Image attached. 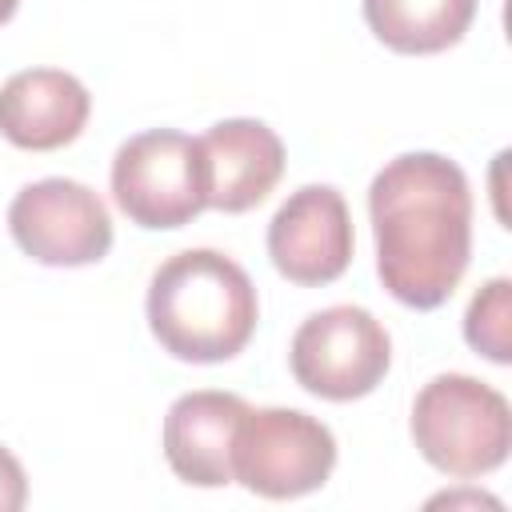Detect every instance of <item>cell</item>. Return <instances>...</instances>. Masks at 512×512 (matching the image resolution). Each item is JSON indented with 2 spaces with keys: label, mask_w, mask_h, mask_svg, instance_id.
Segmentation results:
<instances>
[{
  "label": "cell",
  "mask_w": 512,
  "mask_h": 512,
  "mask_svg": "<svg viewBox=\"0 0 512 512\" xmlns=\"http://www.w3.org/2000/svg\"><path fill=\"white\" fill-rule=\"evenodd\" d=\"M16 8H20V0H0V24H4V20H12V16H16Z\"/></svg>",
  "instance_id": "cell-15"
},
{
  "label": "cell",
  "mask_w": 512,
  "mask_h": 512,
  "mask_svg": "<svg viewBox=\"0 0 512 512\" xmlns=\"http://www.w3.org/2000/svg\"><path fill=\"white\" fill-rule=\"evenodd\" d=\"M112 200L148 232L192 224L208 208V160L200 140L176 128L128 136L112 156Z\"/></svg>",
  "instance_id": "cell-4"
},
{
  "label": "cell",
  "mask_w": 512,
  "mask_h": 512,
  "mask_svg": "<svg viewBox=\"0 0 512 512\" xmlns=\"http://www.w3.org/2000/svg\"><path fill=\"white\" fill-rule=\"evenodd\" d=\"M476 0H364V24L400 56H432L464 40Z\"/></svg>",
  "instance_id": "cell-12"
},
{
  "label": "cell",
  "mask_w": 512,
  "mask_h": 512,
  "mask_svg": "<svg viewBox=\"0 0 512 512\" xmlns=\"http://www.w3.org/2000/svg\"><path fill=\"white\" fill-rule=\"evenodd\" d=\"M92 112L88 88L64 68H24L0 84V136L24 152L72 144Z\"/></svg>",
  "instance_id": "cell-9"
},
{
  "label": "cell",
  "mask_w": 512,
  "mask_h": 512,
  "mask_svg": "<svg viewBox=\"0 0 512 512\" xmlns=\"http://www.w3.org/2000/svg\"><path fill=\"white\" fill-rule=\"evenodd\" d=\"M356 248L352 212L332 184L296 188L268 224V256L272 268L300 284L320 288L348 272Z\"/></svg>",
  "instance_id": "cell-8"
},
{
  "label": "cell",
  "mask_w": 512,
  "mask_h": 512,
  "mask_svg": "<svg viewBox=\"0 0 512 512\" xmlns=\"http://www.w3.org/2000/svg\"><path fill=\"white\" fill-rule=\"evenodd\" d=\"M244 408L248 404L236 392L216 388L184 392L180 400H172L160 432L168 468L196 488L232 484V440Z\"/></svg>",
  "instance_id": "cell-10"
},
{
  "label": "cell",
  "mask_w": 512,
  "mask_h": 512,
  "mask_svg": "<svg viewBox=\"0 0 512 512\" xmlns=\"http://www.w3.org/2000/svg\"><path fill=\"white\" fill-rule=\"evenodd\" d=\"M28 500V480L20 460L0 444V512H20Z\"/></svg>",
  "instance_id": "cell-14"
},
{
  "label": "cell",
  "mask_w": 512,
  "mask_h": 512,
  "mask_svg": "<svg viewBox=\"0 0 512 512\" xmlns=\"http://www.w3.org/2000/svg\"><path fill=\"white\" fill-rule=\"evenodd\" d=\"M464 340L492 364H512V280L492 276L464 312Z\"/></svg>",
  "instance_id": "cell-13"
},
{
  "label": "cell",
  "mask_w": 512,
  "mask_h": 512,
  "mask_svg": "<svg viewBox=\"0 0 512 512\" xmlns=\"http://www.w3.org/2000/svg\"><path fill=\"white\" fill-rule=\"evenodd\" d=\"M388 364V328L356 304H332L324 312H312L288 344V368L296 384L332 404L376 392V384L388 376Z\"/></svg>",
  "instance_id": "cell-6"
},
{
  "label": "cell",
  "mask_w": 512,
  "mask_h": 512,
  "mask_svg": "<svg viewBox=\"0 0 512 512\" xmlns=\"http://www.w3.org/2000/svg\"><path fill=\"white\" fill-rule=\"evenodd\" d=\"M336 468V436L300 408H244L232 440V480L264 500H296Z\"/></svg>",
  "instance_id": "cell-5"
},
{
  "label": "cell",
  "mask_w": 512,
  "mask_h": 512,
  "mask_svg": "<svg viewBox=\"0 0 512 512\" xmlns=\"http://www.w3.org/2000/svg\"><path fill=\"white\" fill-rule=\"evenodd\" d=\"M412 440L436 472L476 480L508 460L512 408L492 384L468 372H440L416 392Z\"/></svg>",
  "instance_id": "cell-3"
},
{
  "label": "cell",
  "mask_w": 512,
  "mask_h": 512,
  "mask_svg": "<svg viewBox=\"0 0 512 512\" xmlns=\"http://www.w3.org/2000/svg\"><path fill=\"white\" fill-rule=\"evenodd\" d=\"M376 276L408 308H440L468 272L472 188L456 160L404 152L368 184Z\"/></svg>",
  "instance_id": "cell-1"
},
{
  "label": "cell",
  "mask_w": 512,
  "mask_h": 512,
  "mask_svg": "<svg viewBox=\"0 0 512 512\" xmlns=\"http://www.w3.org/2000/svg\"><path fill=\"white\" fill-rule=\"evenodd\" d=\"M200 148L208 160V208L216 212L236 216L264 204L284 176V144L264 120H216L200 136Z\"/></svg>",
  "instance_id": "cell-11"
},
{
  "label": "cell",
  "mask_w": 512,
  "mask_h": 512,
  "mask_svg": "<svg viewBox=\"0 0 512 512\" xmlns=\"http://www.w3.org/2000/svg\"><path fill=\"white\" fill-rule=\"evenodd\" d=\"M144 312L168 356L184 364H220L248 348L260 300L232 256L216 248H184L152 272Z\"/></svg>",
  "instance_id": "cell-2"
},
{
  "label": "cell",
  "mask_w": 512,
  "mask_h": 512,
  "mask_svg": "<svg viewBox=\"0 0 512 512\" xmlns=\"http://www.w3.org/2000/svg\"><path fill=\"white\" fill-rule=\"evenodd\" d=\"M8 232L24 256L48 268H84L112 248V216L104 200L68 176L24 184L8 204Z\"/></svg>",
  "instance_id": "cell-7"
}]
</instances>
